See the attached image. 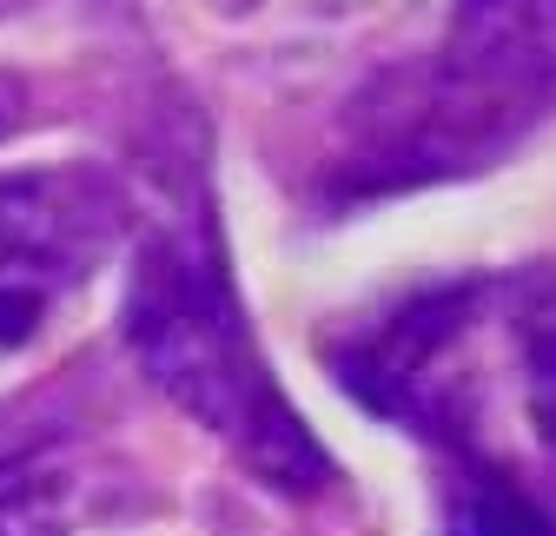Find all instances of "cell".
Returning <instances> with one entry per match:
<instances>
[{"label":"cell","instance_id":"1","mask_svg":"<svg viewBox=\"0 0 556 536\" xmlns=\"http://www.w3.org/2000/svg\"><path fill=\"white\" fill-rule=\"evenodd\" d=\"M556 106V0H457L425 60L371 74L338 113L331 206L491 173Z\"/></svg>","mask_w":556,"mask_h":536},{"label":"cell","instance_id":"4","mask_svg":"<svg viewBox=\"0 0 556 536\" xmlns=\"http://www.w3.org/2000/svg\"><path fill=\"white\" fill-rule=\"evenodd\" d=\"M126 199L93 166L0 173V352L34 345L119 245Z\"/></svg>","mask_w":556,"mask_h":536},{"label":"cell","instance_id":"5","mask_svg":"<svg viewBox=\"0 0 556 536\" xmlns=\"http://www.w3.org/2000/svg\"><path fill=\"white\" fill-rule=\"evenodd\" d=\"M444 536H556V516L483 444L444 457Z\"/></svg>","mask_w":556,"mask_h":536},{"label":"cell","instance_id":"2","mask_svg":"<svg viewBox=\"0 0 556 536\" xmlns=\"http://www.w3.org/2000/svg\"><path fill=\"white\" fill-rule=\"evenodd\" d=\"M119 324L139 371L199 431H213L252 477L278 484L286 497H325L338 484L331 450L312 437V424L258 352L213 206H192L186 219L147 232Z\"/></svg>","mask_w":556,"mask_h":536},{"label":"cell","instance_id":"6","mask_svg":"<svg viewBox=\"0 0 556 536\" xmlns=\"http://www.w3.org/2000/svg\"><path fill=\"white\" fill-rule=\"evenodd\" d=\"M517 358H523V405L530 424L543 437V450L556 457V285H543L523 318H517Z\"/></svg>","mask_w":556,"mask_h":536},{"label":"cell","instance_id":"3","mask_svg":"<svg viewBox=\"0 0 556 536\" xmlns=\"http://www.w3.org/2000/svg\"><path fill=\"white\" fill-rule=\"evenodd\" d=\"M497 285L491 279H451L417 285L391 305H378L358 331L331 339V378L384 424H404L417 444H438L444 457L477 444L470 437V384H464V345L483 324Z\"/></svg>","mask_w":556,"mask_h":536}]
</instances>
